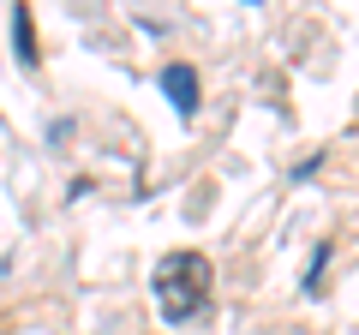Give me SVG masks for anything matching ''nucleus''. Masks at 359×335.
Returning a JSON list of instances; mask_svg holds the SVG:
<instances>
[{
  "mask_svg": "<svg viewBox=\"0 0 359 335\" xmlns=\"http://www.w3.org/2000/svg\"><path fill=\"white\" fill-rule=\"evenodd\" d=\"M156 306L168 323H192L210 306V258L204 252H168L156 270Z\"/></svg>",
  "mask_w": 359,
  "mask_h": 335,
  "instance_id": "1",
  "label": "nucleus"
},
{
  "mask_svg": "<svg viewBox=\"0 0 359 335\" xmlns=\"http://www.w3.org/2000/svg\"><path fill=\"white\" fill-rule=\"evenodd\" d=\"M13 36H18V60L36 66V30H30V13H18V18H13Z\"/></svg>",
  "mask_w": 359,
  "mask_h": 335,
  "instance_id": "3",
  "label": "nucleus"
},
{
  "mask_svg": "<svg viewBox=\"0 0 359 335\" xmlns=\"http://www.w3.org/2000/svg\"><path fill=\"white\" fill-rule=\"evenodd\" d=\"M162 90L174 96V108L186 120L198 114V72H192V66H168V72H162Z\"/></svg>",
  "mask_w": 359,
  "mask_h": 335,
  "instance_id": "2",
  "label": "nucleus"
}]
</instances>
